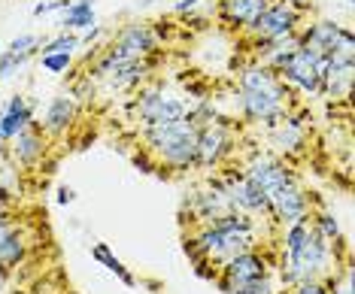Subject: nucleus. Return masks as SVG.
<instances>
[{
  "instance_id": "nucleus-24",
  "label": "nucleus",
  "mask_w": 355,
  "mask_h": 294,
  "mask_svg": "<svg viewBox=\"0 0 355 294\" xmlns=\"http://www.w3.org/2000/svg\"><path fill=\"white\" fill-rule=\"evenodd\" d=\"M228 294H279L277 285H273L270 276H261V279H249L240 285H231Z\"/></svg>"
},
{
  "instance_id": "nucleus-15",
  "label": "nucleus",
  "mask_w": 355,
  "mask_h": 294,
  "mask_svg": "<svg viewBox=\"0 0 355 294\" xmlns=\"http://www.w3.org/2000/svg\"><path fill=\"white\" fill-rule=\"evenodd\" d=\"M270 146L277 149L279 155H301L306 149V119H297L292 112H286L277 125H270Z\"/></svg>"
},
{
  "instance_id": "nucleus-12",
  "label": "nucleus",
  "mask_w": 355,
  "mask_h": 294,
  "mask_svg": "<svg viewBox=\"0 0 355 294\" xmlns=\"http://www.w3.org/2000/svg\"><path fill=\"white\" fill-rule=\"evenodd\" d=\"M355 83V58L352 55H328L325 67H322V85L319 94L328 101H349Z\"/></svg>"
},
{
  "instance_id": "nucleus-4",
  "label": "nucleus",
  "mask_w": 355,
  "mask_h": 294,
  "mask_svg": "<svg viewBox=\"0 0 355 294\" xmlns=\"http://www.w3.org/2000/svg\"><path fill=\"white\" fill-rule=\"evenodd\" d=\"M297 46L322 64L328 61V55H352L355 58L352 31L340 28L337 21H313L310 28H304L301 34H297Z\"/></svg>"
},
{
  "instance_id": "nucleus-26",
  "label": "nucleus",
  "mask_w": 355,
  "mask_h": 294,
  "mask_svg": "<svg viewBox=\"0 0 355 294\" xmlns=\"http://www.w3.org/2000/svg\"><path fill=\"white\" fill-rule=\"evenodd\" d=\"M70 64H73V55L70 52L43 55V70H49V73H64V70H70Z\"/></svg>"
},
{
  "instance_id": "nucleus-27",
  "label": "nucleus",
  "mask_w": 355,
  "mask_h": 294,
  "mask_svg": "<svg viewBox=\"0 0 355 294\" xmlns=\"http://www.w3.org/2000/svg\"><path fill=\"white\" fill-rule=\"evenodd\" d=\"M131 164L140 170V173H158V161L152 158V155L146 149H140V152H134L131 155Z\"/></svg>"
},
{
  "instance_id": "nucleus-7",
  "label": "nucleus",
  "mask_w": 355,
  "mask_h": 294,
  "mask_svg": "<svg viewBox=\"0 0 355 294\" xmlns=\"http://www.w3.org/2000/svg\"><path fill=\"white\" fill-rule=\"evenodd\" d=\"M158 52V34L155 28L149 24H125L122 31L116 34L112 46L107 49L110 58H119V61H140V58H149V55Z\"/></svg>"
},
{
  "instance_id": "nucleus-18",
  "label": "nucleus",
  "mask_w": 355,
  "mask_h": 294,
  "mask_svg": "<svg viewBox=\"0 0 355 294\" xmlns=\"http://www.w3.org/2000/svg\"><path fill=\"white\" fill-rule=\"evenodd\" d=\"M264 6H268V0H219V6H216V12H219V19L225 24H231V28H249L258 15L264 12Z\"/></svg>"
},
{
  "instance_id": "nucleus-19",
  "label": "nucleus",
  "mask_w": 355,
  "mask_h": 294,
  "mask_svg": "<svg viewBox=\"0 0 355 294\" xmlns=\"http://www.w3.org/2000/svg\"><path fill=\"white\" fill-rule=\"evenodd\" d=\"M73 119H76V101H73V97H70V94L52 97L49 106H46V116H43L46 137L67 134V128L73 125Z\"/></svg>"
},
{
  "instance_id": "nucleus-29",
  "label": "nucleus",
  "mask_w": 355,
  "mask_h": 294,
  "mask_svg": "<svg viewBox=\"0 0 355 294\" xmlns=\"http://www.w3.org/2000/svg\"><path fill=\"white\" fill-rule=\"evenodd\" d=\"M70 6V0H46V3H37L34 6V15H49V12H64Z\"/></svg>"
},
{
  "instance_id": "nucleus-5",
  "label": "nucleus",
  "mask_w": 355,
  "mask_h": 294,
  "mask_svg": "<svg viewBox=\"0 0 355 294\" xmlns=\"http://www.w3.org/2000/svg\"><path fill=\"white\" fill-rule=\"evenodd\" d=\"M297 24H301V10H297L295 0H277V3L268 0L264 12L246 31L255 40H277L286 34H297Z\"/></svg>"
},
{
  "instance_id": "nucleus-33",
  "label": "nucleus",
  "mask_w": 355,
  "mask_h": 294,
  "mask_svg": "<svg viewBox=\"0 0 355 294\" xmlns=\"http://www.w3.org/2000/svg\"><path fill=\"white\" fill-rule=\"evenodd\" d=\"M70 294H76V291H70Z\"/></svg>"
},
{
  "instance_id": "nucleus-3",
  "label": "nucleus",
  "mask_w": 355,
  "mask_h": 294,
  "mask_svg": "<svg viewBox=\"0 0 355 294\" xmlns=\"http://www.w3.org/2000/svg\"><path fill=\"white\" fill-rule=\"evenodd\" d=\"M331 255H334V246L310 225L306 236L295 249L282 252L279 279L286 285L310 282V279H328L331 276Z\"/></svg>"
},
{
  "instance_id": "nucleus-14",
  "label": "nucleus",
  "mask_w": 355,
  "mask_h": 294,
  "mask_svg": "<svg viewBox=\"0 0 355 294\" xmlns=\"http://www.w3.org/2000/svg\"><path fill=\"white\" fill-rule=\"evenodd\" d=\"M243 176L264 194V198L273 194L277 189H282L286 182H295V173L288 170V164H282L279 158H270V155H255V158L246 164Z\"/></svg>"
},
{
  "instance_id": "nucleus-31",
  "label": "nucleus",
  "mask_w": 355,
  "mask_h": 294,
  "mask_svg": "<svg viewBox=\"0 0 355 294\" xmlns=\"http://www.w3.org/2000/svg\"><path fill=\"white\" fill-rule=\"evenodd\" d=\"M198 3L200 0H180V3H176V12H189V10H195Z\"/></svg>"
},
{
  "instance_id": "nucleus-25",
  "label": "nucleus",
  "mask_w": 355,
  "mask_h": 294,
  "mask_svg": "<svg viewBox=\"0 0 355 294\" xmlns=\"http://www.w3.org/2000/svg\"><path fill=\"white\" fill-rule=\"evenodd\" d=\"M73 49H79V37L70 34V31H61L58 37L46 40L40 52H43V55H52V52H70V55H73Z\"/></svg>"
},
{
  "instance_id": "nucleus-22",
  "label": "nucleus",
  "mask_w": 355,
  "mask_h": 294,
  "mask_svg": "<svg viewBox=\"0 0 355 294\" xmlns=\"http://www.w3.org/2000/svg\"><path fill=\"white\" fill-rule=\"evenodd\" d=\"M92 258H94V261H101V264L107 267V270H110L112 276H119V279H122V282L128 285V288H134V285H137L134 273L128 270V267H125V264H122V261H119L116 255H112L110 246H103V243H94V246H92Z\"/></svg>"
},
{
  "instance_id": "nucleus-23",
  "label": "nucleus",
  "mask_w": 355,
  "mask_h": 294,
  "mask_svg": "<svg viewBox=\"0 0 355 294\" xmlns=\"http://www.w3.org/2000/svg\"><path fill=\"white\" fill-rule=\"evenodd\" d=\"M313 227L325 236V240L331 243V246H340L343 243V234H340V225H337V218L331 216V212H325V209H319V212H313Z\"/></svg>"
},
{
  "instance_id": "nucleus-10",
  "label": "nucleus",
  "mask_w": 355,
  "mask_h": 294,
  "mask_svg": "<svg viewBox=\"0 0 355 294\" xmlns=\"http://www.w3.org/2000/svg\"><path fill=\"white\" fill-rule=\"evenodd\" d=\"M231 130L225 121H207L198 128V152H195V167H219L231 155Z\"/></svg>"
},
{
  "instance_id": "nucleus-28",
  "label": "nucleus",
  "mask_w": 355,
  "mask_h": 294,
  "mask_svg": "<svg viewBox=\"0 0 355 294\" xmlns=\"http://www.w3.org/2000/svg\"><path fill=\"white\" fill-rule=\"evenodd\" d=\"M288 294H331V285L322 282V279H310V282H297L292 285Z\"/></svg>"
},
{
  "instance_id": "nucleus-11",
  "label": "nucleus",
  "mask_w": 355,
  "mask_h": 294,
  "mask_svg": "<svg viewBox=\"0 0 355 294\" xmlns=\"http://www.w3.org/2000/svg\"><path fill=\"white\" fill-rule=\"evenodd\" d=\"M134 116L143 125H158V121H173V119L189 116V106L180 97H171V94L158 92V88H146L134 101Z\"/></svg>"
},
{
  "instance_id": "nucleus-32",
  "label": "nucleus",
  "mask_w": 355,
  "mask_h": 294,
  "mask_svg": "<svg viewBox=\"0 0 355 294\" xmlns=\"http://www.w3.org/2000/svg\"><path fill=\"white\" fill-rule=\"evenodd\" d=\"M0 52H3V43H0Z\"/></svg>"
},
{
  "instance_id": "nucleus-9",
  "label": "nucleus",
  "mask_w": 355,
  "mask_h": 294,
  "mask_svg": "<svg viewBox=\"0 0 355 294\" xmlns=\"http://www.w3.org/2000/svg\"><path fill=\"white\" fill-rule=\"evenodd\" d=\"M261 276H270V258L252 246V249L240 252V255H234L228 264H222L219 276H216V285L228 294L231 285H240V282H249V279H261Z\"/></svg>"
},
{
  "instance_id": "nucleus-16",
  "label": "nucleus",
  "mask_w": 355,
  "mask_h": 294,
  "mask_svg": "<svg viewBox=\"0 0 355 294\" xmlns=\"http://www.w3.org/2000/svg\"><path fill=\"white\" fill-rule=\"evenodd\" d=\"M10 155H12L15 164L34 167L37 161L46 155V130H40L37 121H34V125H28L21 134H15L10 140Z\"/></svg>"
},
{
  "instance_id": "nucleus-30",
  "label": "nucleus",
  "mask_w": 355,
  "mask_h": 294,
  "mask_svg": "<svg viewBox=\"0 0 355 294\" xmlns=\"http://www.w3.org/2000/svg\"><path fill=\"white\" fill-rule=\"evenodd\" d=\"M76 200V191L70 189V185H61L58 189V203H73Z\"/></svg>"
},
{
  "instance_id": "nucleus-21",
  "label": "nucleus",
  "mask_w": 355,
  "mask_h": 294,
  "mask_svg": "<svg viewBox=\"0 0 355 294\" xmlns=\"http://www.w3.org/2000/svg\"><path fill=\"white\" fill-rule=\"evenodd\" d=\"M98 24L94 19V0H70V6L64 10L61 31H88Z\"/></svg>"
},
{
  "instance_id": "nucleus-6",
  "label": "nucleus",
  "mask_w": 355,
  "mask_h": 294,
  "mask_svg": "<svg viewBox=\"0 0 355 294\" xmlns=\"http://www.w3.org/2000/svg\"><path fill=\"white\" fill-rule=\"evenodd\" d=\"M268 216L273 218V222H279V225L310 222V216H313L310 194L297 185V179L295 182H286L282 189L268 194Z\"/></svg>"
},
{
  "instance_id": "nucleus-8",
  "label": "nucleus",
  "mask_w": 355,
  "mask_h": 294,
  "mask_svg": "<svg viewBox=\"0 0 355 294\" xmlns=\"http://www.w3.org/2000/svg\"><path fill=\"white\" fill-rule=\"evenodd\" d=\"M322 67H325V64L316 61L313 55H306L304 49L297 46L295 52L277 67V73H279V79L288 88H297V92H304V94H319Z\"/></svg>"
},
{
  "instance_id": "nucleus-2",
  "label": "nucleus",
  "mask_w": 355,
  "mask_h": 294,
  "mask_svg": "<svg viewBox=\"0 0 355 294\" xmlns=\"http://www.w3.org/2000/svg\"><path fill=\"white\" fill-rule=\"evenodd\" d=\"M143 143L146 152L158 161V167H171L176 173L195 167V152H198V125L189 116L173 119V121H158V125L143 128Z\"/></svg>"
},
{
  "instance_id": "nucleus-20",
  "label": "nucleus",
  "mask_w": 355,
  "mask_h": 294,
  "mask_svg": "<svg viewBox=\"0 0 355 294\" xmlns=\"http://www.w3.org/2000/svg\"><path fill=\"white\" fill-rule=\"evenodd\" d=\"M28 246L25 236L19 234V227L6 218H0V270H15L25 261Z\"/></svg>"
},
{
  "instance_id": "nucleus-1",
  "label": "nucleus",
  "mask_w": 355,
  "mask_h": 294,
  "mask_svg": "<svg viewBox=\"0 0 355 294\" xmlns=\"http://www.w3.org/2000/svg\"><path fill=\"white\" fill-rule=\"evenodd\" d=\"M288 94H292V88L282 83L277 70L264 67V64H252V67H246L240 73L237 101H240V112H243L246 121L277 125L288 112Z\"/></svg>"
},
{
  "instance_id": "nucleus-17",
  "label": "nucleus",
  "mask_w": 355,
  "mask_h": 294,
  "mask_svg": "<svg viewBox=\"0 0 355 294\" xmlns=\"http://www.w3.org/2000/svg\"><path fill=\"white\" fill-rule=\"evenodd\" d=\"M28 125H34V106L25 103V97L15 94L0 110V143H10L15 134H21Z\"/></svg>"
},
{
  "instance_id": "nucleus-13",
  "label": "nucleus",
  "mask_w": 355,
  "mask_h": 294,
  "mask_svg": "<svg viewBox=\"0 0 355 294\" xmlns=\"http://www.w3.org/2000/svg\"><path fill=\"white\" fill-rule=\"evenodd\" d=\"M152 67L149 58H140V61H119V58H110V55H103L98 61V67H94V76L107 79V83L116 88V92H131L146 79V73Z\"/></svg>"
}]
</instances>
